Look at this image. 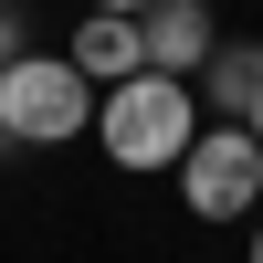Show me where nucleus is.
Segmentation results:
<instances>
[{"label": "nucleus", "mask_w": 263, "mask_h": 263, "mask_svg": "<svg viewBox=\"0 0 263 263\" xmlns=\"http://www.w3.org/2000/svg\"><path fill=\"white\" fill-rule=\"evenodd\" d=\"M95 84L74 74L63 53H21L11 74H0V137H21V147H74V137H95Z\"/></svg>", "instance_id": "2"}, {"label": "nucleus", "mask_w": 263, "mask_h": 263, "mask_svg": "<svg viewBox=\"0 0 263 263\" xmlns=\"http://www.w3.org/2000/svg\"><path fill=\"white\" fill-rule=\"evenodd\" d=\"M190 221H263V137L242 126H200V147L179 158Z\"/></svg>", "instance_id": "3"}, {"label": "nucleus", "mask_w": 263, "mask_h": 263, "mask_svg": "<svg viewBox=\"0 0 263 263\" xmlns=\"http://www.w3.org/2000/svg\"><path fill=\"white\" fill-rule=\"evenodd\" d=\"M21 63V21H11V0H0V74Z\"/></svg>", "instance_id": "7"}, {"label": "nucleus", "mask_w": 263, "mask_h": 263, "mask_svg": "<svg viewBox=\"0 0 263 263\" xmlns=\"http://www.w3.org/2000/svg\"><path fill=\"white\" fill-rule=\"evenodd\" d=\"M137 32H147V74H179V84H200V63L221 53V21H211V0H158Z\"/></svg>", "instance_id": "4"}, {"label": "nucleus", "mask_w": 263, "mask_h": 263, "mask_svg": "<svg viewBox=\"0 0 263 263\" xmlns=\"http://www.w3.org/2000/svg\"><path fill=\"white\" fill-rule=\"evenodd\" d=\"M84 11H116V21H147L158 0H84Z\"/></svg>", "instance_id": "8"}, {"label": "nucleus", "mask_w": 263, "mask_h": 263, "mask_svg": "<svg viewBox=\"0 0 263 263\" xmlns=\"http://www.w3.org/2000/svg\"><path fill=\"white\" fill-rule=\"evenodd\" d=\"M242 137H263V95H253V105H242Z\"/></svg>", "instance_id": "9"}, {"label": "nucleus", "mask_w": 263, "mask_h": 263, "mask_svg": "<svg viewBox=\"0 0 263 263\" xmlns=\"http://www.w3.org/2000/svg\"><path fill=\"white\" fill-rule=\"evenodd\" d=\"M253 263H263V221H253Z\"/></svg>", "instance_id": "10"}, {"label": "nucleus", "mask_w": 263, "mask_h": 263, "mask_svg": "<svg viewBox=\"0 0 263 263\" xmlns=\"http://www.w3.org/2000/svg\"><path fill=\"white\" fill-rule=\"evenodd\" d=\"M95 147H105V168H126V179H179V158L200 147V84H179V74H137V84H116V95L95 105Z\"/></svg>", "instance_id": "1"}, {"label": "nucleus", "mask_w": 263, "mask_h": 263, "mask_svg": "<svg viewBox=\"0 0 263 263\" xmlns=\"http://www.w3.org/2000/svg\"><path fill=\"white\" fill-rule=\"evenodd\" d=\"M63 63H74L95 95H116V84H137V74H147V32H137V21H116V11H84V21H74V42H63Z\"/></svg>", "instance_id": "5"}, {"label": "nucleus", "mask_w": 263, "mask_h": 263, "mask_svg": "<svg viewBox=\"0 0 263 263\" xmlns=\"http://www.w3.org/2000/svg\"><path fill=\"white\" fill-rule=\"evenodd\" d=\"M0 147H11V137H0Z\"/></svg>", "instance_id": "11"}, {"label": "nucleus", "mask_w": 263, "mask_h": 263, "mask_svg": "<svg viewBox=\"0 0 263 263\" xmlns=\"http://www.w3.org/2000/svg\"><path fill=\"white\" fill-rule=\"evenodd\" d=\"M253 95H263V42H221L200 63V105H221V126H242Z\"/></svg>", "instance_id": "6"}]
</instances>
